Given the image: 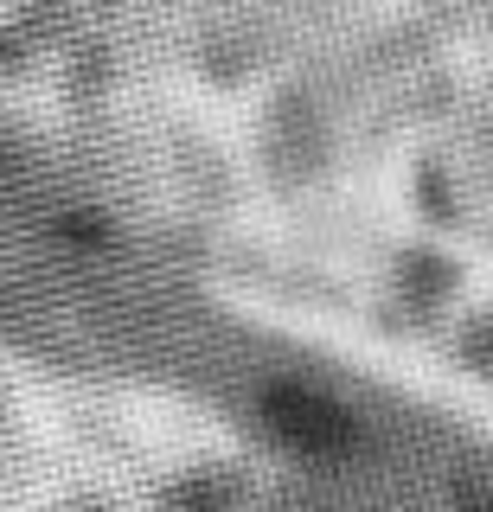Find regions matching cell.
Instances as JSON below:
<instances>
[{
  "label": "cell",
  "instance_id": "obj_1",
  "mask_svg": "<svg viewBox=\"0 0 493 512\" xmlns=\"http://www.w3.org/2000/svg\"><path fill=\"white\" fill-rule=\"evenodd\" d=\"M269 429H276L289 448L301 455H340L346 442H353V416H346L333 397L321 391H295V384H282V391H269Z\"/></svg>",
  "mask_w": 493,
  "mask_h": 512
}]
</instances>
